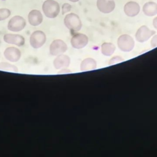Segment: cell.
<instances>
[{"mask_svg":"<svg viewBox=\"0 0 157 157\" xmlns=\"http://www.w3.org/2000/svg\"><path fill=\"white\" fill-rule=\"evenodd\" d=\"M44 15L49 18L56 17L60 11L59 3L55 0H45L42 6Z\"/></svg>","mask_w":157,"mask_h":157,"instance_id":"cell-1","label":"cell"},{"mask_svg":"<svg viewBox=\"0 0 157 157\" xmlns=\"http://www.w3.org/2000/svg\"><path fill=\"white\" fill-rule=\"evenodd\" d=\"M64 23L72 31H78L82 28L81 20L79 17L74 13H70L66 15L64 19Z\"/></svg>","mask_w":157,"mask_h":157,"instance_id":"cell-2","label":"cell"},{"mask_svg":"<svg viewBox=\"0 0 157 157\" xmlns=\"http://www.w3.org/2000/svg\"><path fill=\"white\" fill-rule=\"evenodd\" d=\"M25 19L20 15H15L12 17L8 22L7 28L13 32H19L23 30L26 26Z\"/></svg>","mask_w":157,"mask_h":157,"instance_id":"cell-3","label":"cell"},{"mask_svg":"<svg viewBox=\"0 0 157 157\" xmlns=\"http://www.w3.org/2000/svg\"><path fill=\"white\" fill-rule=\"evenodd\" d=\"M46 42L45 34L42 31H36L33 32L29 38L30 45L34 48H39L44 45Z\"/></svg>","mask_w":157,"mask_h":157,"instance_id":"cell-4","label":"cell"},{"mask_svg":"<svg viewBox=\"0 0 157 157\" xmlns=\"http://www.w3.org/2000/svg\"><path fill=\"white\" fill-rule=\"evenodd\" d=\"M66 43L61 39L54 40L50 46V53L52 56H58L64 53L67 50Z\"/></svg>","mask_w":157,"mask_h":157,"instance_id":"cell-5","label":"cell"},{"mask_svg":"<svg viewBox=\"0 0 157 157\" xmlns=\"http://www.w3.org/2000/svg\"><path fill=\"white\" fill-rule=\"evenodd\" d=\"M117 43L118 47L124 52L131 51L133 48L134 44L133 39L127 34L121 35L118 38Z\"/></svg>","mask_w":157,"mask_h":157,"instance_id":"cell-6","label":"cell"},{"mask_svg":"<svg viewBox=\"0 0 157 157\" xmlns=\"http://www.w3.org/2000/svg\"><path fill=\"white\" fill-rule=\"evenodd\" d=\"M88 42V37L83 34L77 33L74 34L71 40L72 46L77 49L83 48L86 45Z\"/></svg>","mask_w":157,"mask_h":157,"instance_id":"cell-7","label":"cell"},{"mask_svg":"<svg viewBox=\"0 0 157 157\" xmlns=\"http://www.w3.org/2000/svg\"><path fill=\"white\" fill-rule=\"evenodd\" d=\"M96 5L98 10L104 13H110L115 7L113 0H97Z\"/></svg>","mask_w":157,"mask_h":157,"instance_id":"cell-8","label":"cell"},{"mask_svg":"<svg viewBox=\"0 0 157 157\" xmlns=\"http://www.w3.org/2000/svg\"><path fill=\"white\" fill-rule=\"evenodd\" d=\"M3 39L5 42L12 45H15L18 47H21L25 44V38L20 35L15 34H6Z\"/></svg>","mask_w":157,"mask_h":157,"instance_id":"cell-9","label":"cell"},{"mask_svg":"<svg viewBox=\"0 0 157 157\" xmlns=\"http://www.w3.org/2000/svg\"><path fill=\"white\" fill-rule=\"evenodd\" d=\"M4 55L6 59L10 62H17L21 58V52L15 47H10L7 48L4 52Z\"/></svg>","mask_w":157,"mask_h":157,"instance_id":"cell-10","label":"cell"},{"mask_svg":"<svg viewBox=\"0 0 157 157\" xmlns=\"http://www.w3.org/2000/svg\"><path fill=\"white\" fill-rule=\"evenodd\" d=\"M155 33V31L150 30L146 26H142L137 30L136 34V37L137 40L140 42H143L148 40Z\"/></svg>","mask_w":157,"mask_h":157,"instance_id":"cell-11","label":"cell"},{"mask_svg":"<svg viewBox=\"0 0 157 157\" xmlns=\"http://www.w3.org/2000/svg\"><path fill=\"white\" fill-rule=\"evenodd\" d=\"M28 18L29 24L33 26H37L40 25L43 21L42 13L36 9L32 10L29 12Z\"/></svg>","mask_w":157,"mask_h":157,"instance_id":"cell-12","label":"cell"},{"mask_svg":"<svg viewBox=\"0 0 157 157\" xmlns=\"http://www.w3.org/2000/svg\"><path fill=\"white\" fill-rule=\"evenodd\" d=\"M140 11V6L134 1L128 2L124 6V12L129 17H134L137 15Z\"/></svg>","mask_w":157,"mask_h":157,"instance_id":"cell-13","label":"cell"},{"mask_svg":"<svg viewBox=\"0 0 157 157\" xmlns=\"http://www.w3.org/2000/svg\"><path fill=\"white\" fill-rule=\"evenodd\" d=\"M70 64V58L65 55H59L53 61V66L56 69L67 67Z\"/></svg>","mask_w":157,"mask_h":157,"instance_id":"cell-14","label":"cell"},{"mask_svg":"<svg viewBox=\"0 0 157 157\" xmlns=\"http://www.w3.org/2000/svg\"><path fill=\"white\" fill-rule=\"evenodd\" d=\"M143 12L147 16H153L157 14V4L154 2H146L142 8Z\"/></svg>","mask_w":157,"mask_h":157,"instance_id":"cell-15","label":"cell"},{"mask_svg":"<svg viewBox=\"0 0 157 157\" xmlns=\"http://www.w3.org/2000/svg\"><path fill=\"white\" fill-rule=\"evenodd\" d=\"M96 67V61L92 58H86L84 59L80 66L82 71H85L91 69H94Z\"/></svg>","mask_w":157,"mask_h":157,"instance_id":"cell-16","label":"cell"},{"mask_svg":"<svg viewBox=\"0 0 157 157\" xmlns=\"http://www.w3.org/2000/svg\"><path fill=\"white\" fill-rule=\"evenodd\" d=\"M115 48V46L111 43H104L101 47L102 53L107 56L111 55L113 53Z\"/></svg>","mask_w":157,"mask_h":157,"instance_id":"cell-17","label":"cell"},{"mask_svg":"<svg viewBox=\"0 0 157 157\" xmlns=\"http://www.w3.org/2000/svg\"><path fill=\"white\" fill-rule=\"evenodd\" d=\"M0 70L15 72H18V69L15 66L12 65L11 64L6 63V62L0 63Z\"/></svg>","mask_w":157,"mask_h":157,"instance_id":"cell-18","label":"cell"},{"mask_svg":"<svg viewBox=\"0 0 157 157\" xmlns=\"http://www.w3.org/2000/svg\"><path fill=\"white\" fill-rule=\"evenodd\" d=\"M11 14V12L7 8L0 9V21L4 20L9 18Z\"/></svg>","mask_w":157,"mask_h":157,"instance_id":"cell-19","label":"cell"},{"mask_svg":"<svg viewBox=\"0 0 157 157\" xmlns=\"http://www.w3.org/2000/svg\"><path fill=\"white\" fill-rule=\"evenodd\" d=\"M71 7H72V6H71V4H69L68 3H64V4H63V6H62L63 14L69 12L71 10Z\"/></svg>","mask_w":157,"mask_h":157,"instance_id":"cell-20","label":"cell"},{"mask_svg":"<svg viewBox=\"0 0 157 157\" xmlns=\"http://www.w3.org/2000/svg\"><path fill=\"white\" fill-rule=\"evenodd\" d=\"M151 46H153V47H155L157 46V35H156L151 40Z\"/></svg>","mask_w":157,"mask_h":157,"instance_id":"cell-21","label":"cell"},{"mask_svg":"<svg viewBox=\"0 0 157 157\" xmlns=\"http://www.w3.org/2000/svg\"><path fill=\"white\" fill-rule=\"evenodd\" d=\"M153 25L154 27L157 29V17H156V18H155L153 19Z\"/></svg>","mask_w":157,"mask_h":157,"instance_id":"cell-22","label":"cell"},{"mask_svg":"<svg viewBox=\"0 0 157 157\" xmlns=\"http://www.w3.org/2000/svg\"><path fill=\"white\" fill-rule=\"evenodd\" d=\"M69 1H71V2H76L78 1L79 0H69Z\"/></svg>","mask_w":157,"mask_h":157,"instance_id":"cell-23","label":"cell"}]
</instances>
